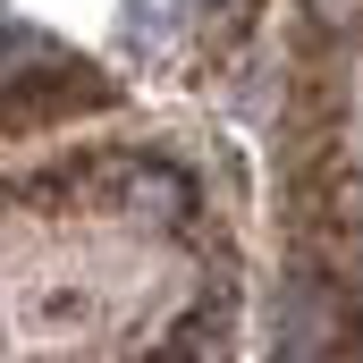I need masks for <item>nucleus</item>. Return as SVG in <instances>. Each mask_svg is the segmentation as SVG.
<instances>
[{"label": "nucleus", "mask_w": 363, "mask_h": 363, "mask_svg": "<svg viewBox=\"0 0 363 363\" xmlns=\"http://www.w3.org/2000/svg\"><path fill=\"white\" fill-rule=\"evenodd\" d=\"M127 203H135L144 220H186V203H194V194H186V178H178V169L144 161V169L127 178Z\"/></svg>", "instance_id": "nucleus-1"}, {"label": "nucleus", "mask_w": 363, "mask_h": 363, "mask_svg": "<svg viewBox=\"0 0 363 363\" xmlns=\"http://www.w3.org/2000/svg\"><path fill=\"white\" fill-rule=\"evenodd\" d=\"M313 26H363V0H304Z\"/></svg>", "instance_id": "nucleus-2"}]
</instances>
